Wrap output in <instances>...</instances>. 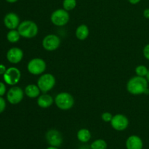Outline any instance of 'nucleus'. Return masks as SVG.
<instances>
[{"label": "nucleus", "mask_w": 149, "mask_h": 149, "mask_svg": "<svg viewBox=\"0 0 149 149\" xmlns=\"http://www.w3.org/2000/svg\"><path fill=\"white\" fill-rule=\"evenodd\" d=\"M47 68L46 62L42 58H33L29 62L27 65V69L31 74L33 75H40L45 71Z\"/></svg>", "instance_id": "423d86ee"}, {"label": "nucleus", "mask_w": 149, "mask_h": 149, "mask_svg": "<svg viewBox=\"0 0 149 149\" xmlns=\"http://www.w3.org/2000/svg\"><path fill=\"white\" fill-rule=\"evenodd\" d=\"M54 101L55 100H53L52 96L46 93H44L37 97V105L42 109H47L50 107L53 104Z\"/></svg>", "instance_id": "2eb2a0df"}, {"label": "nucleus", "mask_w": 149, "mask_h": 149, "mask_svg": "<svg viewBox=\"0 0 149 149\" xmlns=\"http://www.w3.org/2000/svg\"><path fill=\"white\" fill-rule=\"evenodd\" d=\"M6 84L10 86H15L17 84L21 78V73L18 68L15 67H10L7 68L6 72L3 75Z\"/></svg>", "instance_id": "0eeeda50"}, {"label": "nucleus", "mask_w": 149, "mask_h": 149, "mask_svg": "<svg viewBox=\"0 0 149 149\" xmlns=\"http://www.w3.org/2000/svg\"><path fill=\"white\" fill-rule=\"evenodd\" d=\"M61 43V39L55 34H48L42 40V46L44 49L49 52L55 51L60 47Z\"/></svg>", "instance_id": "6e6552de"}, {"label": "nucleus", "mask_w": 149, "mask_h": 149, "mask_svg": "<svg viewBox=\"0 0 149 149\" xmlns=\"http://www.w3.org/2000/svg\"><path fill=\"white\" fill-rule=\"evenodd\" d=\"M127 90L130 94L134 95L148 94V81L146 77L136 76L128 81L127 84Z\"/></svg>", "instance_id": "f257e3e1"}, {"label": "nucleus", "mask_w": 149, "mask_h": 149, "mask_svg": "<svg viewBox=\"0 0 149 149\" xmlns=\"http://www.w3.org/2000/svg\"><path fill=\"white\" fill-rule=\"evenodd\" d=\"M46 140L51 146L60 147L63 142V138L61 132L55 129L49 130L46 133Z\"/></svg>", "instance_id": "9b49d317"}, {"label": "nucleus", "mask_w": 149, "mask_h": 149, "mask_svg": "<svg viewBox=\"0 0 149 149\" xmlns=\"http://www.w3.org/2000/svg\"><path fill=\"white\" fill-rule=\"evenodd\" d=\"M23 58V52L18 47H13L7 52V59L13 64H17L22 61Z\"/></svg>", "instance_id": "ddd939ff"}, {"label": "nucleus", "mask_w": 149, "mask_h": 149, "mask_svg": "<svg viewBox=\"0 0 149 149\" xmlns=\"http://www.w3.org/2000/svg\"><path fill=\"white\" fill-rule=\"evenodd\" d=\"M24 93V91L20 87L13 86L7 92V99L10 104L17 105L22 101Z\"/></svg>", "instance_id": "1a4fd4ad"}, {"label": "nucleus", "mask_w": 149, "mask_h": 149, "mask_svg": "<svg viewBox=\"0 0 149 149\" xmlns=\"http://www.w3.org/2000/svg\"><path fill=\"white\" fill-rule=\"evenodd\" d=\"M77 138L81 143H87L91 138V132L89 130L82 128L77 132Z\"/></svg>", "instance_id": "a211bd4d"}, {"label": "nucleus", "mask_w": 149, "mask_h": 149, "mask_svg": "<svg viewBox=\"0 0 149 149\" xmlns=\"http://www.w3.org/2000/svg\"><path fill=\"white\" fill-rule=\"evenodd\" d=\"M4 26L10 30L17 29L20 25V18L18 15L15 13H9L4 16Z\"/></svg>", "instance_id": "f8f14e48"}, {"label": "nucleus", "mask_w": 149, "mask_h": 149, "mask_svg": "<svg viewBox=\"0 0 149 149\" xmlns=\"http://www.w3.org/2000/svg\"><path fill=\"white\" fill-rule=\"evenodd\" d=\"M146 79L147 81H148L149 82V70H148V74H147L146 77Z\"/></svg>", "instance_id": "2f4dec72"}, {"label": "nucleus", "mask_w": 149, "mask_h": 149, "mask_svg": "<svg viewBox=\"0 0 149 149\" xmlns=\"http://www.w3.org/2000/svg\"><path fill=\"white\" fill-rule=\"evenodd\" d=\"M6 90H7V89H6L5 84L3 82H1V81H0V96L2 97L5 94Z\"/></svg>", "instance_id": "a878e982"}, {"label": "nucleus", "mask_w": 149, "mask_h": 149, "mask_svg": "<svg viewBox=\"0 0 149 149\" xmlns=\"http://www.w3.org/2000/svg\"><path fill=\"white\" fill-rule=\"evenodd\" d=\"M17 1H18V0H6V1H7L8 3H15L17 2Z\"/></svg>", "instance_id": "c756f323"}, {"label": "nucleus", "mask_w": 149, "mask_h": 149, "mask_svg": "<svg viewBox=\"0 0 149 149\" xmlns=\"http://www.w3.org/2000/svg\"><path fill=\"white\" fill-rule=\"evenodd\" d=\"M141 1V0H128V1L132 4H138Z\"/></svg>", "instance_id": "c85d7f7f"}, {"label": "nucleus", "mask_w": 149, "mask_h": 149, "mask_svg": "<svg viewBox=\"0 0 149 149\" xmlns=\"http://www.w3.org/2000/svg\"><path fill=\"white\" fill-rule=\"evenodd\" d=\"M91 149H106L107 148V143L103 139H97L93 141L90 145Z\"/></svg>", "instance_id": "aec40b11"}, {"label": "nucleus", "mask_w": 149, "mask_h": 149, "mask_svg": "<svg viewBox=\"0 0 149 149\" xmlns=\"http://www.w3.org/2000/svg\"><path fill=\"white\" fill-rule=\"evenodd\" d=\"M7 68H6V66L2 64H0V75H4V73L6 72Z\"/></svg>", "instance_id": "bb28decb"}, {"label": "nucleus", "mask_w": 149, "mask_h": 149, "mask_svg": "<svg viewBox=\"0 0 149 149\" xmlns=\"http://www.w3.org/2000/svg\"><path fill=\"white\" fill-rule=\"evenodd\" d=\"M75 34L79 40L84 41L85 39H87V38L89 36L90 31H89L87 26H86L84 24H81L77 28Z\"/></svg>", "instance_id": "f3484780"}, {"label": "nucleus", "mask_w": 149, "mask_h": 149, "mask_svg": "<svg viewBox=\"0 0 149 149\" xmlns=\"http://www.w3.org/2000/svg\"><path fill=\"white\" fill-rule=\"evenodd\" d=\"M20 35L17 29H13V30H10V31L7 33V39L11 43H16L17 42H18L20 40Z\"/></svg>", "instance_id": "6ab92c4d"}, {"label": "nucleus", "mask_w": 149, "mask_h": 149, "mask_svg": "<svg viewBox=\"0 0 149 149\" xmlns=\"http://www.w3.org/2000/svg\"><path fill=\"white\" fill-rule=\"evenodd\" d=\"M148 72V69L146 65H140L135 68V74H136L137 76H139V77H146Z\"/></svg>", "instance_id": "4be33fe9"}, {"label": "nucleus", "mask_w": 149, "mask_h": 149, "mask_svg": "<svg viewBox=\"0 0 149 149\" xmlns=\"http://www.w3.org/2000/svg\"><path fill=\"white\" fill-rule=\"evenodd\" d=\"M55 84H56V80L55 77L49 73L42 74L37 81L38 87L40 89L41 92L43 93L50 91L55 87Z\"/></svg>", "instance_id": "20e7f679"}, {"label": "nucleus", "mask_w": 149, "mask_h": 149, "mask_svg": "<svg viewBox=\"0 0 149 149\" xmlns=\"http://www.w3.org/2000/svg\"><path fill=\"white\" fill-rule=\"evenodd\" d=\"M50 20L52 24L56 26H64L69 22V13L64 9H58L52 13Z\"/></svg>", "instance_id": "39448f33"}, {"label": "nucleus", "mask_w": 149, "mask_h": 149, "mask_svg": "<svg viewBox=\"0 0 149 149\" xmlns=\"http://www.w3.org/2000/svg\"><path fill=\"white\" fill-rule=\"evenodd\" d=\"M76 6H77V0H63V9L68 12L74 10Z\"/></svg>", "instance_id": "412c9836"}, {"label": "nucleus", "mask_w": 149, "mask_h": 149, "mask_svg": "<svg viewBox=\"0 0 149 149\" xmlns=\"http://www.w3.org/2000/svg\"><path fill=\"white\" fill-rule=\"evenodd\" d=\"M113 116L111 113L109 112H104V113H102L101 115V119L103 122H111Z\"/></svg>", "instance_id": "5701e85b"}, {"label": "nucleus", "mask_w": 149, "mask_h": 149, "mask_svg": "<svg viewBox=\"0 0 149 149\" xmlns=\"http://www.w3.org/2000/svg\"><path fill=\"white\" fill-rule=\"evenodd\" d=\"M143 143L142 139L138 135H131L127 139V149H143Z\"/></svg>", "instance_id": "4468645a"}, {"label": "nucleus", "mask_w": 149, "mask_h": 149, "mask_svg": "<svg viewBox=\"0 0 149 149\" xmlns=\"http://www.w3.org/2000/svg\"><path fill=\"white\" fill-rule=\"evenodd\" d=\"M6 108L5 100L1 96H0V113H2Z\"/></svg>", "instance_id": "b1692460"}, {"label": "nucleus", "mask_w": 149, "mask_h": 149, "mask_svg": "<svg viewBox=\"0 0 149 149\" xmlns=\"http://www.w3.org/2000/svg\"><path fill=\"white\" fill-rule=\"evenodd\" d=\"M143 53L144 57H145L146 59H147L149 61V44L146 45L143 48Z\"/></svg>", "instance_id": "393cba45"}, {"label": "nucleus", "mask_w": 149, "mask_h": 149, "mask_svg": "<svg viewBox=\"0 0 149 149\" xmlns=\"http://www.w3.org/2000/svg\"><path fill=\"white\" fill-rule=\"evenodd\" d=\"M111 125L115 130L124 131L128 127L129 119L125 115L118 113L113 116L111 121Z\"/></svg>", "instance_id": "9d476101"}, {"label": "nucleus", "mask_w": 149, "mask_h": 149, "mask_svg": "<svg viewBox=\"0 0 149 149\" xmlns=\"http://www.w3.org/2000/svg\"><path fill=\"white\" fill-rule=\"evenodd\" d=\"M24 93L30 98H36L40 95L41 90L37 84L36 85L34 84H31L26 86Z\"/></svg>", "instance_id": "dca6fc26"}, {"label": "nucleus", "mask_w": 149, "mask_h": 149, "mask_svg": "<svg viewBox=\"0 0 149 149\" xmlns=\"http://www.w3.org/2000/svg\"><path fill=\"white\" fill-rule=\"evenodd\" d=\"M17 31L21 36L26 39H32L37 35L39 28L36 23L32 20H26L21 22L17 27Z\"/></svg>", "instance_id": "f03ea898"}, {"label": "nucleus", "mask_w": 149, "mask_h": 149, "mask_svg": "<svg viewBox=\"0 0 149 149\" xmlns=\"http://www.w3.org/2000/svg\"><path fill=\"white\" fill-rule=\"evenodd\" d=\"M55 103L61 110L68 111L74 106V98L70 93L63 92L57 95L55 97Z\"/></svg>", "instance_id": "7ed1b4c3"}, {"label": "nucleus", "mask_w": 149, "mask_h": 149, "mask_svg": "<svg viewBox=\"0 0 149 149\" xmlns=\"http://www.w3.org/2000/svg\"><path fill=\"white\" fill-rule=\"evenodd\" d=\"M46 149H58V147H55V146H49V147H48L47 148H46Z\"/></svg>", "instance_id": "7c9ffc66"}, {"label": "nucleus", "mask_w": 149, "mask_h": 149, "mask_svg": "<svg viewBox=\"0 0 149 149\" xmlns=\"http://www.w3.org/2000/svg\"><path fill=\"white\" fill-rule=\"evenodd\" d=\"M143 16L146 19H149V8L146 9L143 11Z\"/></svg>", "instance_id": "cd10ccee"}]
</instances>
